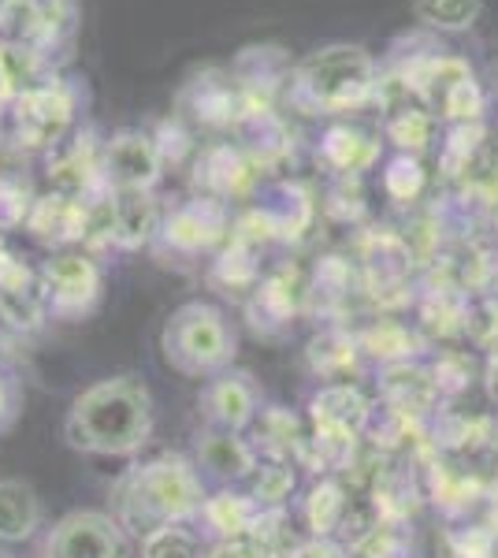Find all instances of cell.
I'll list each match as a JSON object with an SVG mask.
<instances>
[{
	"mask_svg": "<svg viewBox=\"0 0 498 558\" xmlns=\"http://www.w3.org/2000/svg\"><path fill=\"white\" fill-rule=\"evenodd\" d=\"M379 86L376 60L365 45L335 41L309 52L291 75V101L302 112H350L361 108Z\"/></svg>",
	"mask_w": 498,
	"mask_h": 558,
	"instance_id": "cell-2",
	"label": "cell"
},
{
	"mask_svg": "<svg viewBox=\"0 0 498 558\" xmlns=\"http://www.w3.org/2000/svg\"><path fill=\"white\" fill-rule=\"evenodd\" d=\"M41 558H131V539L105 510H71L45 533Z\"/></svg>",
	"mask_w": 498,
	"mask_h": 558,
	"instance_id": "cell-4",
	"label": "cell"
},
{
	"mask_svg": "<svg viewBox=\"0 0 498 558\" xmlns=\"http://www.w3.org/2000/svg\"><path fill=\"white\" fill-rule=\"evenodd\" d=\"M153 436V395L134 376H108L89 384L63 417V439L75 451L126 458Z\"/></svg>",
	"mask_w": 498,
	"mask_h": 558,
	"instance_id": "cell-1",
	"label": "cell"
},
{
	"mask_svg": "<svg viewBox=\"0 0 498 558\" xmlns=\"http://www.w3.org/2000/svg\"><path fill=\"white\" fill-rule=\"evenodd\" d=\"M165 362L183 376H208L231 365L234 331L228 317L208 302H186L168 317L160 331Z\"/></svg>",
	"mask_w": 498,
	"mask_h": 558,
	"instance_id": "cell-3",
	"label": "cell"
},
{
	"mask_svg": "<svg viewBox=\"0 0 498 558\" xmlns=\"http://www.w3.org/2000/svg\"><path fill=\"white\" fill-rule=\"evenodd\" d=\"M391 134L402 146H421L424 142V134H428V116H421V112H402V120H394L391 123Z\"/></svg>",
	"mask_w": 498,
	"mask_h": 558,
	"instance_id": "cell-11",
	"label": "cell"
},
{
	"mask_svg": "<svg viewBox=\"0 0 498 558\" xmlns=\"http://www.w3.org/2000/svg\"><path fill=\"white\" fill-rule=\"evenodd\" d=\"M142 558H202V547L197 539L179 525H160L146 536V547H142Z\"/></svg>",
	"mask_w": 498,
	"mask_h": 558,
	"instance_id": "cell-9",
	"label": "cell"
},
{
	"mask_svg": "<svg viewBox=\"0 0 498 558\" xmlns=\"http://www.w3.org/2000/svg\"><path fill=\"white\" fill-rule=\"evenodd\" d=\"M212 558H265V551H257V547H246V544H228L220 547Z\"/></svg>",
	"mask_w": 498,
	"mask_h": 558,
	"instance_id": "cell-12",
	"label": "cell"
},
{
	"mask_svg": "<svg viewBox=\"0 0 498 558\" xmlns=\"http://www.w3.org/2000/svg\"><path fill=\"white\" fill-rule=\"evenodd\" d=\"M495 78H498V68H495Z\"/></svg>",
	"mask_w": 498,
	"mask_h": 558,
	"instance_id": "cell-13",
	"label": "cell"
},
{
	"mask_svg": "<svg viewBox=\"0 0 498 558\" xmlns=\"http://www.w3.org/2000/svg\"><path fill=\"white\" fill-rule=\"evenodd\" d=\"M108 175L126 191H146L160 175V153L138 131H123L108 142Z\"/></svg>",
	"mask_w": 498,
	"mask_h": 558,
	"instance_id": "cell-5",
	"label": "cell"
},
{
	"mask_svg": "<svg viewBox=\"0 0 498 558\" xmlns=\"http://www.w3.org/2000/svg\"><path fill=\"white\" fill-rule=\"evenodd\" d=\"M41 525V499L26 481H0V539L4 544H20L34 536Z\"/></svg>",
	"mask_w": 498,
	"mask_h": 558,
	"instance_id": "cell-6",
	"label": "cell"
},
{
	"mask_svg": "<svg viewBox=\"0 0 498 558\" xmlns=\"http://www.w3.org/2000/svg\"><path fill=\"white\" fill-rule=\"evenodd\" d=\"M479 12H484V0H413L416 23L442 34H458L476 26Z\"/></svg>",
	"mask_w": 498,
	"mask_h": 558,
	"instance_id": "cell-7",
	"label": "cell"
},
{
	"mask_svg": "<svg viewBox=\"0 0 498 558\" xmlns=\"http://www.w3.org/2000/svg\"><path fill=\"white\" fill-rule=\"evenodd\" d=\"M208 410H212L216 421H223V425L239 428L250 421V410H253V395L246 384L239 380H220L208 391Z\"/></svg>",
	"mask_w": 498,
	"mask_h": 558,
	"instance_id": "cell-8",
	"label": "cell"
},
{
	"mask_svg": "<svg viewBox=\"0 0 498 558\" xmlns=\"http://www.w3.org/2000/svg\"><path fill=\"white\" fill-rule=\"evenodd\" d=\"M49 283H52V291H57V299H71V294H78V287H83L86 294H94L97 272L83 257H60L49 265Z\"/></svg>",
	"mask_w": 498,
	"mask_h": 558,
	"instance_id": "cell-10",
	"label": "cell"
}]
</instances>
